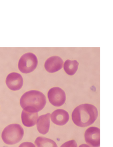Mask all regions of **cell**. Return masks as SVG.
I'll return each mask as SVG.
<instances>
[{
  "instance_id": "obj_10",
  "label": "cell",
  "mask_w": 113,
  "mask_h": 147,
  "mask_svg": "<svg viewBox=\"0 0 113 147\" xmlns=\"http://www.w3.org/2000/svg\"><path fill=\"white\" fill-rule=\"evenodd\" d=\"M69 116L66 111L61 109L55 110L51 113V119L54 124L58 125H63L68 121Z\"/></svg>"
},
{
  "instance_id": "obj_6",
  "label": "cell",
  "mask_w": 113,
  "mask_h": 147,
  "mask_svg": "<svg viewBox=\"0 0 113 147\" xmlns=\"http://www.w3.org/2000/svg\"><path fill=\"white\" fill-rule=\"evenodd\" d=\"M86 143L91 147H99L100 145V129L91 127L88 128L84 134Z\"/></svg>"
},
{
  "instance_id": "obj_15",
  "label": "cell",
  "mask_w": 113,
  "mask_h": 147,
  "mask_svg": "<svg viewBox=\"0 0 113 147\" xmlns=\"http://www.w3.org/2000/svg\"><path fill=\"white\" fill-rule=\"evenodd\" d=\"M19 147H35V146L31 142H25L20 144Z\"/></svg>"
},
{
  "instance_id": "obj_2",
  "label": "cell",
  "mask_w": 113,
  "mask_h": 147,
  "mask_svg": "<svg viewBox=\"0 0 113 147\" xmlns=\"http://www.w3.org/2000/svg\"><path fill=\"white\" fill-rule=\"evenodd\" d=\"M46 103L45 95L41 92L36 90L25 92L20 100V105L23 109H31L37 112L43 109Z\"/></svg>"
},
{
  "instance_id": "obj_7",
  "label": "cell",
  "mask_w": 113,
  "mask_h": 147,
  "mask_svg": "<svg viewBox=\"0 0 113 147\" xmlns=\"http://www.w3.org/2000/svg\"><path fill=\"white\" fill-rule=\"evenodd\" d=\"M6 83L10 89L13 91L17 90L20 89L23 86V80L20 74L12 72L7 76Z\"/></svg>"
},
{
  "instance_id": "obj_5",
  "label": "cell",
  "mask_w": 113,
  "mask_h": 147,
  "mask_svg": "<svg viewBox=\"0 0 113 147\" xmlns=\"http://www.w3.org/2000/svg\"><path fill=\"white\" fill-rule=\"evenodd\" d=\"M47 96L49 102L55 107L62 106L66 100L65 92L59 87L51 88L48 92Z\"/></svg>"
},
{
  "instance_id": "obj_4",
  "label": "cell",
  "mask_w": 113,
  "mask_h": 147,
  "mask_svg": "<svg viewBox=\"0 0 113 147\" xmlns=\"http://www.w3.org/2000/svg\"><path fill=\"white\" fill-rule=\"evenodd\" d=\"M37 63V59L35 55L31 53H27L21 57L19 61L18 67L22 73L27 74L34 70Z\"/></svg>"
},
{
  "instance_id": "obj_11",
  "label": "cell",
  "mask_w": 113,
  "mask_h": 147,
  "mask_svg": "<svg viewBox=\"0 0 113 147\" xmlns=\"http://www.w3.org/2000/svg\"><path fill=\"white\" fill-rule=\"evenodd\" d=\"M49 113L40 116L37 119V127L39 132L42 134H46L49 131L50 126Z\"/></svg>"
},
{
  "instance_id": "obj_12",
  "label": "cell",
  "mask_w": 113,
  "mask_h": 147,
  "mask_svg": "<svg viewBox=\"0 0 113 147\" xmlns=\"http://www.w3.org/2000/svg\"><path fill=\"white\" fill-rule=\"evenodd\" d=\"M78 65L79 63L76 60H70L67 59L64 63V69L67 74L72 76L76 72Z\"/></svg>"
},
{
  "instance_id": "obj_16",
  "label": "cell",
  "mask_w": 113,
  "mask_h": 147,
  "mask_svg": "<svg viewBox=\"0 0 113 147\" xmlns=\"http://www.w3.org/2000/svg\"><path fill=\"white\" fill-rule=\"evenodd\" d=\"M79 147H90L89 146L86 144H83L80 145Z\"/></svg>"
},
{
  "instance_id": "obj_14",
  "label": "cell",
  "mask_w": 113,
  "mask_h": 147,
  "mask_svg": "<svg viewBox=\"0 0 113 147\" xmlns=\"http://www.w3.org/2000/svg\"><path fill=\"white\" fill-rule=\"evenodd\" d=\"M60 147H77V145L75 140H72L65 142Z\"/></svg>"
},
{
  "instance_id": "obj_13",
  "label": "cell",
  "mask_w": 113,
  "mask_h": 147,
  "mask_svg": "<svg viewBox=\"0 0 113 147\" xmlns=\"http://www.w3.org/2000/svg\"><path fill=\"white\" fill-rule=\"evenodd\" d=\"M37 147H58L56 143L50 139L42 137H38L35 141Z\"/></svg>"
},
{
  "instance_id": "obj_9",
  "label": "cell",
  "mask_w": 113,
  "mask_h": 147,
  "mask_svg": "<svg viewBox=\"0 0 113 147\" xmlns=\"http://www.w3.org/2000/svg\"><path fill=\"white\" fill-rule=\"evenodd\" d=\"M64 61L60 57L54 56L48 58L45 61L44 67L46 70L51 73L56 72L63 66Z\"/></svg>"
},
{
  "instance_id": "obj_8",
  "label": "cell",
  "mask_w": 113,
  "mask_h": 147,
  "mask_svg": "<svg viewBox=\"0 0 113 147\" xmlns=\"http://www.w3.org/2000/svg\"><path fill=\"white\" fill-rule=\"evenodd\" d=\"M38 115L37 112L31 109H23L21 114V120L25 126L30 127L36 123Z\"/></svg>"
},
{
  "instance_id": "obj_1",
  "label": "cell",
  "mask_w": 113,
  "mask_h": 147,
  "mask_svg": "<svg viewBox=\"0 0 113 147\" xmlns=\"http://www.w3.org/2000/svg\"><path fill=\"white\" fill-rule=\"evenodd\" d=\"M98 116L97 108L89 104H84L77 106L72 115L73 122L77 126L85 127L92 124Z\"/></svg>"
},
{
  "instance_id": "obj_3",
  "label": "cell",
  "mask_w": 113,
  "mask_h": 147,
  "mask_svg": "<svg viewBox=\"0 0 113 147\" xmlns=\"http://www.w3.org/2000/svg\"><path fill=\"white\" fill-rule=\"evenodd\" d=\"M24 133L23 129L21 125L18 124H12L4 129L2 133L1 138L6 144H14L22 139Z\"/></svg>"
}]
</instances>
